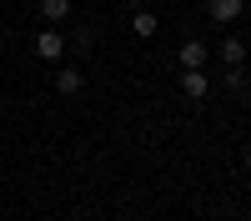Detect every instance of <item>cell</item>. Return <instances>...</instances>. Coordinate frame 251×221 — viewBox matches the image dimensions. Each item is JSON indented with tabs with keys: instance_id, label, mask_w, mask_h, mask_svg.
<instances>
[{
	"instance_id": "6da1fadb",
	"label": "cell",
	"mask_w": 251,
	"mask_h": 221,
	"mask_svg": "<svg viewBox=\"0 0 251 221\" xmlns=\"http://www.w3.org/2000/svg\"><path fill=\"white\" fill-rule=\"evenodd\" d=\"M35 55H40V60H60V55H66L60 30H40V35H35Z\"/></svg>"
},
{
	"instance_id": "7a4b0ae2",
	"label": "cell",
	"mask_w": 251,
	"mask_h": 221,
	"mask_svg": "<svg viewBox=\"0 0 251 221\" xmlns=\"http://www.w3.org/2000/svg\"><path fill=\"white\" fill-rule=\"evenodd\" d=\"M241 5H246V0H206V15L221 20V25H231V20L241 15Z\"/></svg>"
},
{
	"instance_id": "3957f363",
	"label": "cell",
	"mask_w": 251,
	"mask_h": 221,
	"mask_svg": "<svg viewBox=\"0 0 251 221\" xmlns=\"http://www.w3.org/2000/svg\"><path fill=\"white\" fill-rule=\"evenodd\" d=\"M181 91L191 96V100H206V96H211V80H206L201 71H186V75H181Z\"/></svg>"
},
{
	"instance_id": "277c9868",
	"label": "cell",
	"mask_w": 251,
	"mask_h": 221,
	"mask_svg": "<svg viewBox=\"0 0 251 221\" xmlns=\"http://www.w3.org/2000/svg\"><path fill=\"white\" fill-rule=\"evenodd\" d=\"M181 66L186 71H201L206 66V46H201V40H186V46H181Z\"/></svg>"
},
{
	"instance_id": "5b68a950",
	"label": "cell",
	"mask_w": 251,
	"mask_h": 221,
	"mask_svg": "<svg viewBox=\"0 0 251 221\" xmlns=\"http://www.w3.org/2000/svg\"><path fill=\"white\" fill-rule=\"evenodd\" d=\"M35 10H40V15H46V20H50V25H60V20H66V15H71V0H40V5H35Z\"/></svg>"
},
{
	"instance_id": "8992f818",
	"label": "cell",
	"mask_w": 251,
	"mask_h": 221,
	"mask_svg": "<svg viewBox=\"0 0 251 221\" xmlns=\"http://www.w3.org/2000/svg\"><path fill=\"white\" fill-rule=\"evenodd\" d=\"M221 55H226V66H241V60H246V46H241L236 35H226V40H221Z\"/></svg>"
},
{
	"instance_id": "52a82bcc",
	"label": "cell",
	"mask_w": 251,
	"mask_h": 221,
	"mask_svg": "<svg viewBox=\"0 0 251 221\" xmlns=\"http://www.w3.org/2000/svg\"><path fill=\"white\" fill-rule=\"evenodd\" d=\"M55 91H60V96H75V91H80V71H60V75H55Z\"/></svg>"
},
{
	"instance_id": "ba28073f",
	"label": "cell",
	"mask_w": 251,
	"mask_h": 221,
	"mask_svg": "<svg viewBox=\"0 0 251 221\" xmlns=\"http://www.w3.org/2000/svg\"><path fill=\"white\" fill-rule=\"evenodd\" d=\"M131 30H136V35H156V15H151V10H136Z\"/></svg>"
},
{
	"instance_id": "9c48e42d",
	"label": "cell",
	"mask_w": 251,
	"mask_h": 221,
	"mask_svg": "<svg viewBox=\"0 0 251 221\" xmlns=\"http://www.w3.org/2000/svg\"><path fill=\"white\" fill-rule=\"evenodd\" d=\"M226 86L241 91V86H246V71H241V66H226Z\"/></svg>"
},
{
	"instance_id": "30bf717a",
	"label": "cell",
	"mask_w": 251,
	"mask_h": 221,
	"mask_svg": "<svg viewBox=\"0 0 251 221\" xmlns=\"http://www.w3.org/2000/svg\"><path fill=\"white\" fill-rule=\"evenodd\" d=\"M126 5H141V0H126Z\"/></svg>"
}]
</instances>
